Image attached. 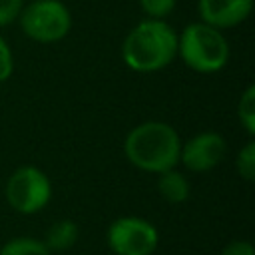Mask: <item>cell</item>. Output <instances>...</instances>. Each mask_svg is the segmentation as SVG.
I'll list each match as a JSON object with an SVG mask.
<instances>
[{
  "label": "cell",
  "instance_id": "cell-7",
  "mask_svg": "<svg viewBox=\"0 0 255 255\" xmlns=\"http://www.w3.org/2000/svg\"><path fill=\"white\" fill-rule=\"evenodd\" d=\"M227 149L225 137L217 131H201L181 143L179 161L193 173H205L219 165Z\"/></svg>",
  "mask_w": 255,
  "mask_h": 255
},
{
  "label": "cell",
  "instance_id": "cell-12",
  "mask_svg": "<svg viewBox=\"0 0 255 255\" xmlns=\"http://www.w3.org/2000/svg\"><path fill=\"white\" fill-rule=\"evenodd\" d=\"M237 118L249 135H255V86H247L237 102Z\"/></svg>",
  "mask_w": 255,
  "mask_h": 255
},
{
  "label": "cell",
  "instance_id": "cell-2",
  "mask_svg": "<svg viewBox=\"0 0 255 255\" xmlns=\"http://www.w3.org/2000/svg\"><path fill=\"white\" fill-rule=\"evenodd\" d=\"M181 139L173 126L165 122H143L129 129L124 139L128 161L147 173H161L179 163Z\"/></svg>",
  "mask_w": 255,
  "mask_h": 255
},
{
  "label": "cell",
  "instance_id": "cell-9",
  "mask_svg": "<svg viewBox=\"0 0 255 255\" xmlns=\"http://www.w3.org/2000/svg\"><path fill=\"white\" fill-rule=\"evenodd\" d=\"M157 191L161 193V197L169 203H183L187 197H189V181L187 177L177 171L175 167L173 169H167V171H161L157 173Z\"/></svg>",
  "mask_w": 255,
  "mask_h": 255
},
{
  "label": "cell",
  "instance_id": "cell-17",
  "mask_svg": "<svg viewBox=\"0 0 255 255\" xmlns=\"http://www.w3.org/2000/svg\"><path fill=\"white\" fill-rule=\"evenodd\" d=\"M221 255H255L253 245L245 239H235L231 243H227L221 251Z\"/></svg>",
  "mask_w": 255,
  "mask_h": 255
},
{
  "label": "cell",
  "instance_id": "cell-11",
  "mask_svg": "<svg viewBox=\"0 0 255 255\" xmlns=\"http://www.w3.org/2000/svg\"><path fill=\"white\" fill-rule=\"evenodd\" d=\"M0 255H50L44 241L34 237H14L6 241L0 249Z\"/></svg>",
  "mask_w": 255,
  "mask_h": 255
},
{
  "label": "cell",
  "instance_id": "cell-1",
  "mask_svg": "<svg viewBox=\"0 0 255 255\" xmlns=\"http://www.w3.org/2000/svg\"><path fill=\"white\" fill-rule=\"evenodd\" d=\"M177 56V32L165 20L145 18L135 24L122 44L124 64L137 74L167 68Z\"/></svg>",
  "mask_w": 255,
  "mask_h": 255
},
{
  "label": "cell",
  "instance_id": "cell-4",
  "mask_svg": "<svg viewBox=\"0 0 255 255\" xmlns=\"http://www.w3.org/2000/svg\"><path fill=\"white\" fill-rule=\"evenodd\" d=\"M22 32L40 44H54L68 36L72 28L70 10L60 0H34L20 12Z\"/></svg>",
  "mask_w": 255,
  "mask_h": 255
},
{
  "label": "cell",
  "instance_id": "cell-6",
  "mask_svg": "<svg viewBox=\"0 0 255 255\" xmlns=\"http://www.w3.org/2000/svg\"><path fill=\"white\" fill-rule=\"evenodd\" d=\"M106 241L116 255H151L157 249L159 233L147 219L124 215L110 223Z\"/></svg>",
  "mask_w": 255,
  "mask_h": 255
},
{
  "label": "cell",
  "instance_id": "cell-5",
  "mask_svg": "<svg viewBox=\"0 0 255 255\" xmlns=\"http://www.w3.org/2000/svg\"><path fill=\"white\" fill-rule=\"evenodd\" d=\"M52 199L50 177L36 165L18 167L6 181V201L22 215L42 211Z\"/></svg>",
  "mask_w": 255,
  "mask_h": 255
},
{
  "label": "cell",
  "instance_id": "cell-14",
  "mask_svg": "<svg viewBox=\"0 0 255 255\" xmlns=\"http://www.w3.org/2000/svg\"><path fill=\"white\" fill-rule=\"evenodd\" d=\"M175 4L177 0H139V8L143 10V14L153 20H165L173 12Z\"/></svg>",
  "mask_w": 255,
  "mask_h": 255
},
{
  "label": "cell",
  "instance_id": "cell-13",
  "mask_svg": "<svg viewBox=\"0 0 255 255\" xmlns=\"http://www.w3.org/2000/svg\"><path fill=\"white\" fill-rule=\"evenodd\" d=\"M235 169L241 179H245V181L255 179V141L253 139H249L239 149L237 159H235Z\"/></svg>",
  "mask_w": 255,
  "mask_h": 255
},
{
  "label": "cell",
  "instance_id": "cell-3",
  "mask_svg": "<svg viewBox=\"0 0 255 255\" xmlns=\"http://www.w3.org/2000/svg\"><path fill=\"white\" fill-rule=\"evenodd\" d=\"M177 56L197 74H215L229 60V44L221 30L191 22L177 34Z\"/></svg>",
  "mask_w": 255,
  "mask_h": 255
},
{
  "label": "cell",
  "instance_id": "cell-10",
  "mask_svg": "<svg viewBox=\"0 0 255 255\" xmlns=\"http://www.w3.org/2000/svg\"><path fill=\"white\" fill-rule=\"evenodd\" d=\"M78 235H80V229L72 219H60L48 227L44 245L48 247L50 253L52 251H68L76 245Z\"/></svg>",
  "mask_w": 255,
  "mask_h": 255
},
{
  "label": "cell",
  "instance_id": "cell-8",
  "mask_svg": "<svg viewBox=\"0 0 255 255\" xmlns=\"http://www.w3.org/2000/svg\"><path fill=\"white\" fill-rule=\"evenodd\" d=\"M253 10V0H197V12L201 22L225 30L239 26L249 18Z\"/></svg>",
  "mask_w": 255,
  "mask_h": 255
},
{
  "label": "cell",
  "instance_id": "cell-15",
  "mask_svg": "<svg viewBox=\"0 0 255 255\" xmlns=\"http://www.w3.org/2000/svg\"><path fill=\"white\" fill-rule=\"evenodd\" d=\"M24 0H0V28L10 26L20 18Z\"/></svg>",
  "mask_w": 255,
  "mask_h": 255
},
{
  "label": "cell",
  "instance_id": "cell-16",
  "mask_svg": "<svg viewBox=\"0 0 255 255\" xmlns=\"http://www.w3.org/2000/svg\"><path fill=\"white\" fill-rule=\"evenodd\" d=\"M14 72V58L8 42L0 36V84L6 82Z\"/></svg>",
  "mask_w": 255,
  "mask_h": 255
}]
</instances>
